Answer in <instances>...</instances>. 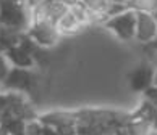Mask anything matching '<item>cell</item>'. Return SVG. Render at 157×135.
<instances>
[{"instance_id": "cell-1", "label": "cell", "mask_w": 157, "mask_h": 135, "mask_svg": "<svg viewBox=\"0 0 157 135\" xmlns=\"http://www.w3.org/2000/svg\"><path fill=\"white\" fill-rule=\"evenodd\" d=\"M0 24L26 32L31 24V13L25 0H0Z\"/></svg>"}, {"instance_id": "cell-2", "label": "cell", "mask_w": 157, "mask_h": 135, "mask_svg": "<svg viewBox=\"0 0 157 135\" xmlns=\"http://www.w3.org/2000/svg\"><path fill=\"white\" fill-rule=\"evenodd\" d=\"M104 27L109 29L115 37L121 42L135 40L136 34V11L126 8L117 15H112L102 23Z\"/></svg>"}, {"instance_id": "cell-3", "label": "cell", "mask_w": 157, "mask_h": 135, "mask_svg": "<svg viewBox=\"0 0 157 135\" xmlns=\"http://www.w3.org/2000/svg\"><path fill=\"white\" fill-rule=\"evenodd\" d=\"M26 36L31 40H34L39 47L49 50L57 45L62 34L57 29V24L50 21H31V24L26 31Z\"/></svg>"}, {"instance_id": "cell-4", "label": "cell", "mask_w": 157, "mask_h": 135, "mask_svg": "<svg viewBox=\"0 0 157 135\" xmlns=\"http://www.w3.org/2000/svg\"><path fill=\"white\" fill-rule=\"evenodd\" d=\"M39 119L45 126L55 127L62 135H76V113L75 111H50L42 116H39Z\"/></svg>"}, {"instance_id": "cell-5", "label": "cell", "mask_w": 157, "mask_h": 135, "mask_svg": "<svg viewBox=\"0 0 157 135\" xmlns=\"http://www.w3.org/2000/svg\"><path fill=\"white\" fill-rule=\"evenodd\" d=\"M34 84H36V77L33 74V69H25V68H11L10 74L3 82V87L11 92H29Z\"/></svg>"}, {"instance_id": "cell-6", "label": "cell", "mask_w": 157, "mask_h": 135, "mask_svg": "<svg viewBox=\"0 0 157 135\" xmlns=\"http://www.w3.org/2000/svg\"><path fill=\"white\" fill-rule=\"evenodd\" d=\"M154 73L155 68L147 61L139 63L133 71L128 74V82L133 92L136 93H143L144 90L154 84Z\"/></svg>"}, {"instance_id": "cell-7", "label": "cell", "mask_w": 157, "mask_h": 135, "mask_svg": "<svg viewBox=\"0 0 157 135\" xmlns=\"http://www.w3.org/2000/svg\"><path fill=\"white\" fill-rule=\"evenodd\" d=\"M70 10V7H67L60 0H45L42 5H39L31 13V21H50L57 24L63 15Z\"/></svg>"}, {"instance_id": "cell-8", "label": "cell", "mask_w": 157, "mask_h": 135, "mask_svg": "<svg viewBox=\"0 0 157 135\" xmlns=\"http://www.w3.org/2000/svg\"><path fill=\"white\" fill-rule=\"evenodd\" d=\"M135 40L146 45L157 40V20L151 13H136Z\"/></svg>"}, {"instance_id": "cell-9", "label": "cell", "mask_w": 157, "mask_h": 135, "mask_svg": "<svg viewBox=\"0 0 157 135\" xmlns=\"http://www.w3.org/2000/svg\"><path fill=\"white\" fill-rule=\"evenodd\" d=\"M5 56L8 58V61L11 63V66L15 68H25V69H33L36 66V60L34 56L28 52L21 44L16 47H11V48L3 52Z\"/></svg>"}, {"instance_id": "cell-10", "label": "cell", "mask_w": 157, "mask_h": 135, "mask_svg": "<svg viewBox=\"0 0 157 135\" xmlns=\"http://www.w3.org/2000/svg\"><path fill=\"white\" fill-rule=\"evenodd\" d=\"M25 36H26V32L18 31V29L10 27V26L0 24V48H2V52L20 45L21 40L25 39Z\"/></svg>"}, {"instance_id": "cell-11", "label": "cell", "mask_w": 157, "mask_h": 135, "mask_svg": "<svg viewBox=\"0 0 157 135\" xmlns=\"http://www.w3.org/2000/svg\"><path fill=\"white\" fill-rule=\"evenodd\" d=\"M81 2L94 15L96 23H101V24L109 18L110 10H112V5H113L112 0H81Z\"/></svg>"}, {"instance_id": "cell-12", "label": "cell", "mask_w": 157, "mask_h": 135, "mask_svg": "<svg viewBox=\"0 0 157 135\" xmlns=\"http://www.w3.org/2000/svg\"><path fill=\"white\" fill-rule=\"evenodd\" d=\"M84 26L78 21V18L71 13V10H68L62 18L57 21V29L62 36H73V34L79 32Z\"/></svg>"}, {"instance_id": "cell-13", "label": "cell", "mask_w": 157, "mask_h": 135, "mask_svg": "<svg viewBox=\"0 0 157 135\" xmlns=\"http://www.w3.org/2000/svg\"><path fill=\"white\" fill-rule=\"evenodd\" d=\"M26 119L20 116H8L0 119V126H2L8 135H26Z\"/></svg>"}, {"instance_id": "cell-14", "label": "cell", "mask_w": 157, "mask_h": 135, "mask_svg": "<svg viewBox=\"0 0 157 135\" xmlns=\"http://www.w3.org/2000/svg\"><path fill=\"white\" fill-rule=\"evenodd\" d=\"M151 130H154L152 122L146 119H128L125 124V135H149Z\"/></svg>"}, {"instance_id": "cell-15", "label": "cell", "mask_w": 157, "mask_h": 135, "mask_svg": "<svg viewBox=\"0 0 157 135\" xmlns=\"http://www.w3.org/2000/svg\"><path fill=\"white\" fill-rule=\"evenodd\" d=\"M155 113H157V108L151 101H147V100L143 98V101L139 103V106L130 114V117L131 119H146V121L152 122Z\"/></svg>"}, {"instance_id": "cell-16", "label": "cell", "mask_w": 157, "mask_h": 135, "mask_svg": "<svg viewBox=\"0 0 157 135\" xmlns=\"http://www.w3.org/2000/svg\"><path fill=\"white\" fill-rule=\"evenodd\" d=\"M70 10H71V13L76 16L78 21H79L83 26H89V24H94V23H96L94 15L91 13L89 8L86 7V5L81 2V0H79L78 3H75L73 7H70Z\"/></svg>"}, {"instance_id": "cell-17", "label": "cell", "mask_w": 157, "mask_h": 135, "mask_svg": "<svg viewBox=\"0 0 157 135\" xmlns=\"http://www.w3.org/2000/svg\"><path fill=\"white\" fill-rule=\"evenodd\" d=\"M128 8L136 13H155L157 11V0H130Z\"/></svg>"}, {"instance_id": "cell-18", "label": "cell", "mask_w": 157, "mask_h": 135, "mask_svg": "<svg viewBox=\"0 0 157 135\" xmlns=\"http://www.w3.org/2000/svg\"><path fill=\"white\" fill-rule=\"evenodd\" d=\"M44 124L40 122L39 117H34L26 122V135H42Z\"/></svg>"}, {"instance_id": "cell-19", "label": "cell", "mask_w": 157, "mask_h": 135, "mask_svg": "<svg viewBox=\"0 0 157 135\" xmlns=\"http://www.w3.org/2000/svg\"><path fill=\"white\" fill-rule=\"evenodd\" d=\"M11 63L8 61V58L5 56V53L2 52L0 53V84H3L5 82V79H7V76L10 74V71H11Z\"/></svg>"}, {"instance_id": "cell-20", "label": "cell", "mask_w": 157, "mask_h": 135, "mask_svg": "<svg viewBox=\"0 0 157 135\" xmlns=\"http://www.w3.org/2000/svg\"><path fill=\"white\" fill-rule=\"evenodd\" d=\"M143 98L147 100V101H151L157 108V85L152 84L151 87H147V89L143 92Z\"/></svg>"}, {"instance_id": "cell-21", "label": "cell", "mask_w": 157, "mask_h": 135, "mask_svg": "<svg viewBox=\"0 0 157 135\" xmlns=\"http://www.w3.org/2000/svg\"><path fill=\"white\" fill-rule=\"evenodd\" d=\"M45 2V0H25V5H26V8L29 10V13H33L34 10H36L39 5H42Z\"/></svg>"}, {"instance_id": "cell-22", "label": "cell", "mask_w": 157, "mask_h": 135, "mask_svg": "<svg viewBox=\"0 0 157 135\" xmlns=\"http://www.w3.org/2000/svg\"><path fill=\"white\" fill-rule=\"evenodd\" d=\"M42 135H62V133H60L59 130H57L55 127H52V126H45V124H44Z\"/></svg>"}, {"instance_id": "cell-23", "label": "cell", "mask_w": 157, "mask_h": 135, "mask_svg": "<svg viewBox=\"0 0 157 135\" xmlns=\"http://www.w3.org/2000/svg\"><path fill=\"white\" fill-rule=\"evenodd\" d=\"M60 2H63V3L67 5V7H73L75 3H78V2H79V0H60Z\"/></svg>"}, {"instance_id": "cell-24", "label": "cell", "mask_w": 157, "mask_h": 135, "mask_svg": "<svg viewBox=\"0 0 157 135\" xmlns=\"http://www.w3.org/2000/svg\"><path fill=\"white\" fill-rule=\"evenodd\" d=\"M113 3L117 5H123V7H128V3H130V0H112Z\"/></svg>"}, {"instance_id": "cell-25", "label": "cell", "mask_w": 157, "mask_h": 135, "mask_svg": "<svg viewBox=\"0 0 157 135\" xmlns=\"http://www.w3.org/2000/svg\"><path fill=\"white\" fill-rule=\"evenodd\" d=\"M152 127H154V130H157V113L154 116V121H152Z\"/></svg>"}, {"instance_id": "cell-26", "label": "cell", "mask_w": 157, "mask_h": 135, "mask_svg": "<svg viewBox=\"0 0 157 135\" xmlns=\"http://www.w3.org/2000/svg\"><path fill=\"white\" fill-rule=\"evenodd\" d=\"M149 47H152V50L157 53V40H155V42H152V44H149Z\"/></svg>"}, {"instance_id": "cell-27", "label": "cell", "mask_w": 157, "mask_h": 135, "mask_svg": "<svg viewBox=\"0 0 157 135\" xmlns=\"http://www.w3.org/2000/svg\"><path fill=\"white\" fill-rule=\"evenodd\" d=\"M0 135H8V133H7V130H5V129H3L2 126H0Z\"/></svg>"}, {"instance_id": "cell-28", "label": "cell", "mask_w": 157, "mask_h": 135, "mask_svg": "<svg viewBox=\"0 0 157 135\" xmlns=\"http://www.w3.org/2000/svg\"><path fill=\"white\" fill-rule=\"evenodd\" d=\"M154 85H157V66H155V73H154Z\"/></svg>"}, {"instance_id": "cell-29", "label": "cell", "mask_w": 157, "mask_h": 135, "mask_svg": "<svg viewBox=\"0 0 157 135\" xmlns=\"http://www.w3.org/2000/svg\"><path fill=\"white\" fill-rule=\"evenodd\" d=\"M76 135H86V133H76Z\"/></svg>"}, {"instance_id": "cell-30", "label": "cell", "mask_w": 157, "mask_h": 135, "mask_svg": "<svg viewBox=\"0 0 157 135\" xmlns=\"http://www.w3.org/2000/svg\"><path fill=\"white\" fill-rule=\"evenodd\" d=\"M0 53H2V48H0Z\"/></svg>"}]
</instances>
